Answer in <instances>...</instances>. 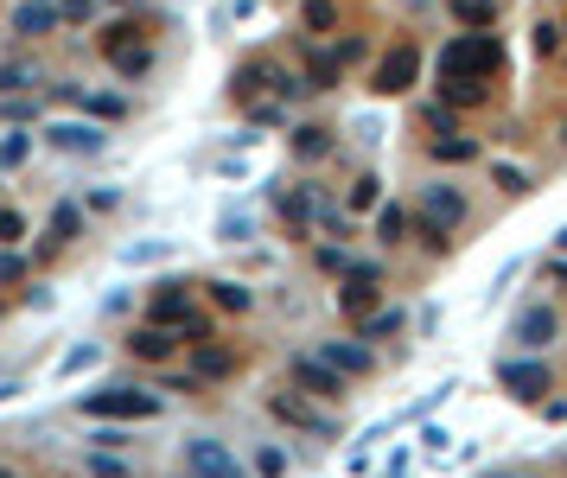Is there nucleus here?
Masks as SVG:
<instances>
[{"label":"nucleus","instance_id":"1","mask_svg":"<svg viewBox=\"0 0 567 478\" xmlns=\"http://www.w3.org/2000/svg\"><path fill=\"white\" fill-rule=\"evenodd\" d=\"M497 71H504V39H497V32L485 26V32H459L453 45L440 51V77L446 83H491Z\"/></svg>","mask_w":567,"mask_h":478},{"label":"nucleus","instance_id":"2","mask_svg":"<svg viewBox=\"0 0 567 478\" xmlns=\"http://www.w3.org/2000/svg\"><path fill=\"white\" fill-rule=\"evenodd\" d=\"M153 408L160 402L147 389H96V396H83V415H102V421H147Z\"/></svg>","mask_w":567,"mask_h":478},{"label":"nucleus","instance_id":"3","mask_svg":"<svg viewBox=\"0 0 567 478\" xmlns=\"http://www.w3.org/2000/svg\"><path fill=\"white\" fill-rule=\"evenodd\" d=\"M415 71H421V51H415V45H395V51H383L370 90H376V96H402V90H415Z\"/></svg>","mask_w":567,"mask_h":478},{"label":"nucleus","instance_id":"4","mask_svg":"<svg viewBox=\"0 0 567 478\" xmlns=\"http://www.w3.org/2000/svg\"><path fill=\"white\" fill-rule=\"evenodd\" d=\"M102 51H109V64L122 77H147V64H153V51L134 39V26H109L102 32Z\"/></svg>","mask_w":567,"mask_h":478},{"label":"nucleus","instance_id":"5","mask_svg":"<svg viewBox=\"0 0 567 478\" xmlns=\"http://www.w3.org/2000/svg\"><path fill=\"white\" fill-rule=\"evenodd\" d=\"M459 217H466V198H459L453 185H427V236H434V249H446V236H453Z\"/></svg>","mask_w":567,"mask_h":478},{"label":"nucleus","instance_id":"6","mask_svg":"<svg viewBox=\"0 0 567 478\" xmlns=\"http://www.w3.org/2000/svg\"><path fill=\"white\" fill-rule=\"evenodd\" d=\"M294 383H300V389H313V396H325V402H338V396L351 389L332 364H325V357H294Z\"/></svg>","mask_w":567,"mask_h":478},{"label":"nucleus","instance_id":"7","mask_svg":"<svg viewBox=\"0 0 567 478\" xmlns=\"http://www.w3.org/2000/svg\"><path fill=\"white\" fill-rule=\"evenodd\" d=\"M147 319H153V326H192V319H198V300L185 294V287H160V300L147 306Z\"/></svg>","mask_w":567,"mask_h":478},{"label":"nucleus","instance_id":"8","mask_svg":"<svg viewBox=\"0 0 567 478\" xmlns=\"http://www.w3.org/2000/svg\"><path fill=\"white\" fill-rule=\"evenodd\" d=\"M185 459H192L198 478H243V466H236V459L223 453L217 440H192V447H185Z\"/></svg>","mask_w":567,"mask_h":478},{"label":"nucleus","instance_id":"9","mask_svg":"<svg viewBox=\"0 0 567 478\" xmlns=\"http://www.w3.org/2000/svg\"><path fill=\"white\" fill-rule=\"evenodd\" d=\"M497 377H504V389H510V396H523V402H542V389H548V370L542 364H504Z\"/></svg>","mask_w":567,"mask_h":478},{"label":"nucleus","instance_id":"10","mask_svg":"<svg viewBox=\"0 0 567 478\" xmlns=\"http://www.w3.org/2000/svg\"><path fill=\"white\" fill-rule=\"evenodd\" d=\"M561 332V319H555V306H529V313L517 319V338H523V345L529 351H542L548 345V338H555Z\"/></svg>","mask_w":567,"mask_h":478},{"label":"nucleus","instance_id":"11","mask_svg":"<svg viewBox=\"0 0 567 478\" xmlns=\"http://www.w3.org/2000/svg\"><path fill=\"white\" fill-rule=\"evenodd\" d=\"M64 26V13L51 7V0H26L20 13H13V32H26V39H39V32H58Z\"/></svg>","mask_w":567,"mask_h":478},{"label":"nucleus","instance_id":"12","mask_svg":"<svg viewBox=\"0 0 567 478\" xmlns=\"http://www.w3.org/2000/svg\"><path fill=\"white\" fill-rule=\"evenodd\" d=\"M325 364H332V370H351V377H370V370H376V351L357 345V338H351V345L338 338V345H325Z\"/></svg>","mask_w":567,"mask_h":478},{"label":"nucleus","instance_id":"13","mask_svg":"<svg viewBox=\"0 0 567 478\" xmlns=\"http://www.w3.org/2000/svg\"><path fill=\"white\" fill-rule=\"evenodd\" d=\"M236 370V351L230 345H198V357H192V377L198 383H217V377H230Z\"/></svg>","mask_w":567,"mask_h":478},{"label":"nucleus","instance_id":"14","mask_svg":"<svg viewBox=\"0 0 567 478\" xmlns=\"http://www.w3.org/2000/svg\"><path fill=\"white\" fill-rule=\"evenodd\" d=\"M45 141H51V147H64V153H102V134H96V128H71V122L45 128Z\"/></svg>","mask_w":567,"mask_h":478},{"label":"nucleus","instance_id":"15","mask_svg":"<svg viewBox=\"0 0 567 478\" xmlns=\"http://www.w3.org/2000/svg\"><path fill=\"white\" fill-rule=\"evenodd\" d=\"M32 83H39V64L32 58H0V96H20Z\"/></svg>","mask_w":567,"mask_h":478},{"label":"nucleus","instance_id":"16","mask_svg":"<svg viewBox=\"0 0 567 478\" xmlns=\"http://www.w3.org/2000/svg\"><path fill=\"white\" fill-rule=\"evenodd\" d=\"M166 351H173V332H166V326H141V332H134V357H147V364H160Z\"/></svg>","mask_w":567,"mask_h":478},{"label":"nucleus","instance_id":"17","mask_svg":"<svg viewBox=\"0 0 567 478\" xmlns=\"http://www.w3.org/2000/svg\"><path fill=\"white\" fill-rule=\"evenodd\" d=\"M338 64H345V45H338V51H319V58L306 64V77H313V90H332V83H338Z\"/></svg>","mask_w":567,"mask_h":478},{"label":"nucleus","instance_id":"18","mask_svg":"<svg viewBox=\"0 0 567 478\" xmlns=\"http://www.w3.org/2000/svg\"><path fill=\"white\" fill-rule=\"evenodd\" d=\"M408 224H415V217H408L402 204H383V211H376V236H383V243H402Z\"/></svg>","mask_w":567,"mask_h":478},{"label":"nucleus","instance_id":"19","mask_svg":"<svg viewBox=\"0 0 567 478\" xmlns=\"http://www.w3.org/2000/svg\"><path fill=\"white\" fill-rule=\"evenodd\" d=\"M453 20L472 26V32H485V26L497 20V7H491V0H453Z\"/></svg>","mask_w":567,"mask_h":478},{"label":"nucleus","instance_id":"20","mask_svg":"<svg viewBox=\"0 0 567 478\" xmlns=\"http://www.w3.org/2000/svg\"><path fill=\"white\" fill-rule=\"evenodd\" d=\"M300 20H306V32H332L338 26V7H332V0H306Z\"/></svg>","mask_w":567,"mask_h":478},{"label":"nucleus","instance_id":"21","mask_svg":"<svg viewBox=\"0 0 567 478\" xmlns=\"http://www.w3.org/2000/svg\"><path fill=\"white\" fill-rule=\"evenodd\" d=\"M274 415H281V421H300V428H325V421L313 415V408H306V402H294V396H274Z\"/></svg>","mask_w":567,"mask_h":478},{"label":"nucleus","instance_id":"22","mask_svg":"<svg viewBox=\"0 0 567 478\" xmlns=\"http://www.w3.org/2000/svg\"><path fill=\"white\" fill-rule=\"evenodd\" d=\"M211 300L223 306V313H243V306H249V287H236V281H211Z\"/></svg>","mask_w":567,"mask_h":478},{"label":"nucleus","instance_id":"23","mask_svg":"<svg viewBox=\"0 0 567 478\" xmlns=\"http://www.w3.org/2000/svg\"><path fill=\"white\" fill-rule=\"evenodd\" d=\"M338 306H345L351 319H364V313H370V281H357V287L345 281V294H338Z\"/></svg>","mask_w":567,"mask_h":478},{"label":"nucleus","instance_id":"24","mask_svg":"<svg viewBox=\"0 0 567 478\" xmlns=\"http://www.w3.org/2000/svg\"><path fill=\"white\" fill-rule=\"evenodd\" d=\"M325 147H332V134H325V128H300L294 134V153H306V160H319Z\"/></svg>","mask_w":567,"mask_h":478},{"label":"nucleus","instance_id":"25","mask_svg":"<svg viewBox=\"0 0 567 478\" xmlns=\"http://www.w3.org/2000/svg\"><path fill=\"white\" fill-rule=\"evenodd\" d=\"M389 332H402V313H395V306H389V313H370L357 338H389Z\"/></svg>","mask_w":567,"mask_h":478},{"label":"nucleus","instance_id":"26","mask_svg":"<svg viewBox=\"0 0 567 478\" xmlns=\"http://www.w3.org/2000/svg\"><path fill=\"white\" fill-rule=\"evenodd\" d=\"M77 224H83V217H77V204H58V211H51V236H58V243H71V236H77Z\"/></svg>","mask_w":567,"mask_h":478},{"label":"nucleus","instance_id":"27","mask_svg":"<svg viewBox=\"0 0 567 478\" xmlns=\"http://www.w3.org/2000/svg\"><path fill=\"white\" fill-rule=\"evenodd\" d=\"M77 102H83L90 115H102V122H115V115H128V102H122V96H77Z\"/></svg>","mask_w":567,"mask_h":478},{"label":"nucleus","instance_id":"28","mask_svg":"<svg viewBox=\"0 0 567 478\" xmlns=\"http://www.w3.org/2000/svg\"><path fill=\"white\" fill-rule=\"evenodd\" d=\"M440 160H478V141H466V134H453V141H434Z\"/></svg>","mask_w":567,"mask_h":478},{"label":"nucleus","instance_id":"29","mask_svg":"<svg viewBox=\"0 0 567 478\" xmlns=\"http://www.w3.org/2000/svg\"><path fill=\"white\" fill-rule=\"evenodd\" d=\"M446 102H459V109H472V102H485V83H446Z\"/></svg>","mask_w":567,"mask_h":478},{"label":"nucleus","instance_id":"30","mask_svg":"<svg viewBox=\"0 0 567 478\" xmlns=\"http://www.w3.org/2000/svg\"><path fill=\"white\" fill-rule=\"evenodd\" d=\"M536 45H542V51H561V45H567V26L542 20V26H536Z\"/></svg>","mask_w":567,"mask_h":478},{"label":"nucleus","instance_id":"31","mask_svg":"<svg viewBox=\"0 0 567 478\" xmlns=\"http://www.w3.org/2000/svg\"><path fill=\"white\" fill-rule=\"evenodd\" d=\"M26 236V217L20 211H0V243H20Z\"/></svg>","mask_w":567,"mask_h":478},{"label":"nucleus","instance_id":"32","mask_svg":"<svg viewBox=\"0 0 567 478\" xmlns=\"http://www.w3.org/2000/svg\"><path fill=\"white\" fill-rule=\"evenodd\" d=\"M370 204H376V179H357L351 185V211H370Z\"/></svg>","mask_w":567,"mask_h":478},{"label":"nucleus","instance_id":"33","mask_svg":"<svg viewBox=\"0 0 567 478\" xmlns=\"http://www.w3.org/2000/svg\"><path fill=\"white\" fill-rule=\"evenodd\" d=\"M58 13H64V20H71V26H83V20H90V13H96V0H64Z\"/></svg>","mask_w":567,"mask_h":478},{"label":"nucleus","instance_id":"34","mask_svg":"<svg viewBox=\"0 0 567 478\" xmlns=\"http://www.w3.org/2000/svg\"><path fill=\"white\" fill-rule=\"evenodd\" d=\"M497 185H504V192H529V179L517 173V166H504V160H497Z\"/></svg>","mask_w":567,"mask_h":478},{"label":"nucleus","instance_id":"35","mask_svg":"<svg viewBox=\"0 0 567 478\" xmlns=\"http://www.w3.org/2000/svg\"><path fill=\"white\" fill-rule=\"evenodd\" d=\"M255 466H262V472H268V478H281V472H287V459H281V453H274V447H268V453H262V459H255Z\"/></svg>","mask_w":567,"mask_h":478},{"label":"nucleus","instance_id":"36","mask_svg":"<svg viewBox=\"0 0 567 478\" xmlns=\"http://www.w3.org/2000/svg\"><path fill=\"white\" fill-rule=\"evenodd\" d=\"M389 478H402V466H395V472H389Z\"/></svg>","mask_w":567,"mask_h":478},{"label":"nucleus","instance_id":"37","mask_svg":"<svg viewBox=\"0 0 567 478\" xmlns=\"http://www.w3.org/2000/svg\"><path fill=\"white\" fill-rule=\"evenodd\" d=\"M0 478H13V472H7V466H0Z\"/></svg>","mask_w":567,"mask_h":478},{"label":"nucleus","instance_id":"38","mask_svg":"<svg viewBox=\"0 0 567 478\" xmlns=\"http://www.w3.org/2000/svg\"><path fill=\"white\" fill-rule=\"evenodd\" d=\"M561 249H567V230H561Z\"/></svg>","mask_w":567,"mask_h":478},{"label":"nucleus","instance_id":"39","mask_svg":"<svg viewBox=\"0 0 567 478\" xmlns=\"http://www.w3.org/2000/svg\"><path fill=\"white\" fill-rule=\"evenodd\" d=\"M561 141H567V122H561Z\"/></svg>","mask_w":567,"mask_h":478}]
</instances>
